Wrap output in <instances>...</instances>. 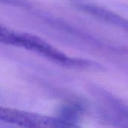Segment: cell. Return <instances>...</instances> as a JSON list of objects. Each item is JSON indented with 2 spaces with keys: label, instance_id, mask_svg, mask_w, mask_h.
I'll list each match as a JSON object with an SVG mask.
<instances>
[{
  "label": "cell",
  "instance_id": "6da1fadb",
  "mask_svg": "<svg viewBox=\"0 0 128 128\" xmlns=\"http://www.w3.org/2000/svg\"><path fill=\"white\" fill-rule=\"evenodd\" d=\"M0 43L34 52L64 66L74 68L76 64V58L68 56L40 38L15 31L2 25H0Z\"/></svg>",
  "mask_w": 128,
  "mask_h": 128
},
{
  "label": "cell",
  "instance_id": "7a4b0ae2",
  "mask_svg": "<svg viewBox=\"0 0 128 128\" xmlns=\"http://www.w3.org/2000/svg\"><path fill=\"white\" fill-rule=\"evenodd\" d=\"M0 120L26 128L66 127L61 118H53L0 106Z\"/></svg>",
  "mask_w": 128,
  "mask_h": 128
},
{
  "label": "cell",
  "instance_id": "3957f363",
  "mask_svg": "<svg viewBox=\"0 0 128 128\" xmlns=\"http://www.w3.org/2000/svg\"><path fill=\"white\" fill-rule=\"evenodd\" d=\"M78 8L89 15L100 20L110 25L114 26L128 33V20L102 7L94 4H80Z\"/></svg>",
  "mask_w": 128,
  "mask_h": 128
},
{
  "label": "cell",
  "instance_id": "277c9868",
  "mask_svg": "<svg viewBox=\"0 0 128 128\" xmlns=\"http://www.w3.org/2000/svg\"><path fill=\"white\" fill-rule=\"evenodd\" d=\"M117 110L125 118H128V106H124L123 104H115Z\"/></svg>",
  "mask_w": 128,
  "mask_h": 128
},
{
  "label": "cell",
  "instance_id": "5b68a950",
  "mask_svg": "<svg viewBox=\"0 0 128 128\" xmlns=\"http://www.w3.org/2000/svg\"><path fill=\"white\" fill-rule=\"evenodd\" d=\"M74 1H84V0H74Z\"/></svg>",
  "mask_w": 128,
  "mask_h": 128
}]
</instances>
